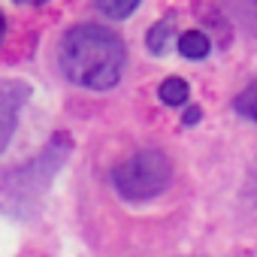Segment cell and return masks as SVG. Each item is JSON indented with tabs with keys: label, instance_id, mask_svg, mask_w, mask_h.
Returning a JSON list of instances; mask_svg holds the SVG:
<instances>
[{
	"label": "cell",
	"instance_id": "1",
	"mask_svg": "<svg viewBox=\"0 0 257 257\" xmlns=\"http://www.w3.org/2000/svg\"><path fill=\"white\" fill-rule=\"evenodd\" d=\"M58 64L73 85L91 91H109L118 85L127 49L118 34L100 25H76L64 34L58 49Z\"/></svg>",
	"mask_w": 257,
	"mask_h": 257
},
{
	"label": "cell",
	"instance_id": "2",
	"mask_svg": "<svg viewBox=\"0 0 257 257\" xmlns=\"http://www.w3.org/2000/svg\"><path fill=\"white\" fill-rule=\"evenodd\" d=\"M170 179H173V164L158 149L137 152L134 158H127L124 164H118L112 170V185H115L118 197L131 200V203H146V200L164 194Z\"/></svg>",
	"mask_w": 257,
	"mask_h": 257
},
{
	"label": "cell",
	"instance_id": "3",
	"mask_svg": "<svg viewBox=\"0 0 257 257\" xmlns=\"http://www.w3.org/2000/svg\"><path fill=\"white\" fill-rule=\"evenodd\" d=\"M70 155V140L64 137V134H58L49 146H46V152L40 155V158H34L28 167H19V170H13L10 176H7V194L19 203V206H25L31 197H40L49 185H52V179H55V173L61 170V164H64V158Z\"/></svg>",
	"mask_w": 257,
	"mask_h": 257
},
{
	"label": "cell",
	"instance_id": "4",
	"mask_svg": "<svg viewBox=\"0 0 257 257\" xmlns=\"http://www.w3.org/2000/svg\"><path fill=\"white\" fill-rule=\"evenodd\" d=\"M31 97V85L28 82H0V152H4L16 134V124H19V109L28 103Z\"/></svg>",
	"mask_w": 257,
	"mask_h": 257
},
{
	"label": "cell",
	"instance_id": "5",
	"mask_svg": "<svg viewBox=\"0 0 257 257\" xmlns=\"http://www.w3.org/2000/svg\"><path fill=\"white\" fill-rule=\"evenodd\" d=\"M173 40H176V16H164L161 22H155L146 34V46L152 55H167L173 49Z\"/></svg>",
	"mask_w": 257,
	"mask_h": 257
},
{
	"label": "cell",
	"instance_id": "6",
	"mask_svg": "<svg viewBox=\"0 0 257 257\" xmlns=\"http://www.w3.org/2000/svg\"><path fill=\"white\" fill-rule=\"evenodd\" d=\"M176 43H179V52H182L188 61H200V58H206V55H209V49H212L209 37H206V34H200V31H188V34H182Z\"/></svg>",
	"mask_w": 257,
	"mask_h": 257
},
{
	"label": "cell",
	"instance_id": "7",
	"mask_svg": "<svg viewBox=\"0 0 257 257\" xmlns=\"http://www.w3.org/2000/svg\"><path fill=\"white\" fill-rule=\"evenodd\" d=\"M188 82L185 79H179V76H170V79H164L161 82V88H158V97L167 103V106H182L185 100H188Z\"/></svg>",
	"mask_w": 257,
	"mask_h": 257
},
{
	"label": "cell",
	"instance_id": "8",
	"mask_svg": "<svg viewBox=\"0 0 257 257\" xmlns=\"http://www.w3.org/2000/svg\"><path fill=\"white\" fill-rule=\"evenodd\" d=\"M94 7L103 16H109L115 22H124L127 16H134V10L140 7V0H94Z\"/></svg>",
	"mask_w": 257,
	"mask_h": 257
},
{
	"label": "cell",
	"instance_id": "9",
	"mask_svg": "<svg viewBox=\"0 0 257 257\" xmlns=\"http://www.w3.org/2000/svg\"><path fill=\"white\" fill-rule=\"evenodd\" d=\"M236 112L239 115H245V118H251V121H257V82L251 85V88H245L239 97H236Z\"/></svg>",
	"mask_w": 257,
	"mask_h": 257
},
{
	"label": "cell",
	"instance_id": "10",
	"mask_svg": "<svg viewBox=\"0 0 257 257\" xmlns=\"http://www.w3.org/2000/svg\"><path fill=\"white\" fill-rule=\"evenodd\" d=\"M200 118H203V112H200V109H197V106H191V109H188V112H185V124H197V121H200Z\"/></svg>",
	"mask_w": 257,
	"mask_h": 257
},
{
	"label": "cell",
	"instance_id": "11",
	"mask_svg": "<svg viewBox=\"0 0 257 257\" xmlns=\"http://www.w3.org/2000/svg\"><path fill=\"white\" fill-rule=\"evenodd\" d=\"M4 34H7V22H4V13H0V43H4Z\"/></svg>",
	"mask_w": 257,
	"mask_h": 257
},
{
	"label": "cell",
	"instance_id": "12",
	"mask_svg": "<svg viewBox=\"0 0 257 257\" xmlns=\"http://www.w3.org/2000/svg\"><path fill=\"white\" fill-rule=\"evenodd\" d=\"M254 185H257V167H254Z\"/></svg>",
	"mask_w": 257,
	"mask_h": 257
},
{
	"label": "cell",
	"instance_id": "13",
	"mask_svg": "<svg viewBox=\"0 0 257 257\" xmlns=\"http://www.w3.org/2000/svg\"><path fill=\"white\" fill-rule=\"evenodd\" d=\"M34 4H46V0H34Z\"/></svg>",
	"mask_w": 257,
	"mask_h": 257
},
{
	"label": "cell",
	"instance_id": "14",
	"mask_svg": "<svg viewBox=\"0 0 257 257\" xmlns=\"http://www.w3.org/2000/svg\"><path fill=\"white\" fill-rule=\"evenodd\" d=\"M251 4H254V7H257V0H251Z\"/></svg>",
	"mask_w": 257,
	"mask_h": 257
},
{
	"label": "cell",
	"instance_id": "15",
	"mask_svg": "<svg viewBox=\"0 0 257 257\" xmlns=\"http://www.w3.org/2000/svg\"><path fill=\"white\" fill-rule=\"evenodd\" d=\"M19 4H22V0H19Z\"/></svg>",
	"mask_w": 257,
	"mask_h": 257
}]
</instances>
